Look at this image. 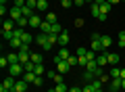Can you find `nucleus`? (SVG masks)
Here are the masks:
<instances>
[{"mask_svg":"<svg viewBox=\"0 0 125 92\" xmlns=\"http://www.w3.org/2000/svg\"><path fill=\"white\" fill-rule=\"evenodd\" d=\"M23 67H25V71H33V69H36V63H25V65H23Z\"/></svg>","mask_w":125,"mask_h":92,"instance_id":"obj_36","label":"nucleus"},{"mask_svg":"<svg viewBox=\"0 0 125 92\" xmlns=\"http://www.w3.org/2000/svg\"><path fill=\"white\" fill-rule=\"evenodd\" d=\"M121 79H125V67L121 69Z\"/></svg>","mask_w":125,"mask_h":92,"instance_id":"obj_47","label":"nucleus"},{"mask_svg":"<svg viewBox=\"0 0 125 92\" xmlns=\"http://www.w3.org/2000/svg\"><path fill=\"white\" fill-rule=\"evenodd\" d=\"M106 2H111V4H117V2H121V0H106Z\"/></svg>","mask_w":125,"mask_h":92,"instance_id":"obj_48","label":"nucleus"},{"mask_svg":"<svg viewBox=\"0 0 125 92\" xmlns=\"http://www.w3.org/2000/svg\"><path fill=\"white\" fill-rule=\"evenodd\" d=\"M42 61H44V59H42V54H40V53H31V63H36V65H40Z\"/></svg>","mask_w":125,"mask_h":92,"instance_id":"obj_26","label":"nucleus"},{"mask_svg":"<svg viewBox=\"0 0 125 92\" xmlns=\"http://www.w3.org/2000/svg\"><path fill=\"white\" fill-rule=\"evenodd\" d=\"M0 4H6V0H0Z\"/></svg>","mask_w":125,"mask_h":92,"instance_id":"obj_49","label":"nucleus"},{"mask_svg":"<svg viewBox=\"0 0 125 92\" xmlns=\"http://www.w3.org/2000/svg\"><path fill=\"white\" fill-rule=\"evenodd\" d=\"M46 21L52 23V25H54V23H58V21H56V15H54V13H46Z\"/></svg>","mask_w":125,"mask_h":92,"instance_id":"obj_30","label":"nucleus"},{"mask_svg":"<svg viewBox=\"0 0 125 92\" xmlns=\"http://www.w3.org/2000/svg\"><path fill=\"white\" fill-rule=\"evenodd\" d=\"M81 92H94V88H92V84H85V86L81 88Z\"/></svg>","mask_w":125,"mask_h":92,"instance_id":"obj_38","label":"nucleus"},{"mask_svg":"<svg viewBox=\"0 0 125 92\" xmlns=\"http://www.w3.org/2000/svg\"><path fill=\"white\" fill-rule=\"evenodd\" d=\"M21 79H25L27 84H33V86H42V84H44L42 75H36L33 71H25V73L21 75Z\"/></svg>","mask_w":125,"mask_h":92,"instance_id":"obj_1","label":"nucleus"},{"mask_svg":"<svg viewBox=\"0 0 125 92\" xmlns=\"http://www.w3.org/2000/svg\"><path fill=\"white\" fill-rule=\"evenodd\" d=\"M23 31H25L23 27H17V29H13V38H21V36H23Z\"/></svg>","mask_w":125,"mask_h":92,"instance_id":"obj_34","label":"nucleus"},{"mask_svg":"<svg viewBox=\"0 0 125 92\" xmlns=\"http://www.w3.org/2000/svg\"><path fill=\"white\" fill-rule=\"evenodd\" d=\"M54 44H58V36L56 34H48V46H46V50H50Z\"/></svg>","mask_w":125,"mask_h":92,"instance_id":"obj_13","label":"nucleus"},{"mask_svg":"<svg viewBox=\"0 0 125 92\" xmlns=\"http://www.w3.org/2000/svg\"><path fill=\"white\" fill-rule=\"evenodd\" d=\"M6 13H9V11H6V6H4V4H0V15H2V17H4Z\"/></svg>","mask_w":125,"mask_h":92,"instance_id":"obj_42","label":"nucleus"},{"mask_svg":"<svg viewBox=\"0 0 125 92\" xmlns=\"http://www.w3.org/2000/svg\"><path fill=\"white\" fill-rule=\"evenodd\" d=\"M61 4H62V9H69V6H71V4H73V0H62Z\"/></svg>","mask_w":125,"mask_h":92,"instance_id":"obj_39","label":"nucleus"},{"mask_svg":"<svg viewBox=\"0 0 125 92\" xmlns=\"http://www.w3.org/2000/svg\"><path fill=\"white\" fill-rule=\"evenodd\" d=\"M25 73V67H23V63H13V65H9V75H13V78H19V75Z\"/></svg>","mask_w":125,"mask_h":92,"instance_id":"obj_3","label":"nucleus"},{"mask_svg":"<svg viewBox=\"0 0 125 92\" xmlns=\"http://www.w3.org/2000/svg\"><path fill=\"white\" fill-rule=\"evenodd\" d=\"M15 2V6H25L27 4V0H13Z\"/></svg>","mask_w":125,"mask_h":92,"instance_id":"obj_41","label":"nucleus"},{"mask_svg":"<svg viewBox=\"0 0 125 92\" xmlns=\"http://www.w3.org/2000/svg\"><path fill=\"white\" fill-rule=\"evenodd\" d=\"M119 54L117 53H108V65H113V67H117V63H119Z\"/></svg>","mask_w":125,"mask_h":92,"instance_id":"obj_15","label":"nucleus"},{"mask_svg":"<svg viewBox=\"0 0 125 92\" xmlns=\"http://www.w3.org/2000/svg\"><path fill=\"white\" fill-rule=\"evenodd\" d=\"M36 11H42V13H46V11H48V0H38Z\"/></svg>","mask_w":125,"mask_h":92,"instance_id":"obj_17","label":"nucleus"},{"mask_svg":"<svg viewBox=\"0 0 125 92\" xmlns=\"http://www.w3.org/2000/svg\"><path fill=\"white\" fill-rule=\"evenodd\" d=\"M88 50H90V48H85V46H79V48L75 50V54H77V57H85V54H88Z\"/></svg>","mask_w":125,"mask_h":92,"instance_id":"obj_29","label":"nucleus"},{"mask_svg":"<svg viewBox=\"0 0 125 92\" xmlns=\"http://www.w3.org/2000/svg\"><path fill=\"white\" fill-rule=\"evenodd\" d=\"M9 44L13 46V48H23V42H21V38H13V40H9Z\"/></svg>","mask_w":125,"mask_h":92,"instance_id":"obj_24","label":"nucleus"},{"mask_svg":"<svg viewBox=\"0 0 125 92\" xmlns=\"http://www.w3.org/2000/svg\"><path fill=\"white\" fill-rule=\"evenodd\" d=\"M88 57H77V65H81V67H88Z\"/></svg>","mask_w":125,"mask_h":92,"instance_id":"obj_32","label":"nucleus"},{"mask_svg":"<svg viewBox=\"0 0 125 92\" xmlns=\"http://www.w3.org/2000/svg\"><path fill=\"white\" fill-rule=\"evenodd\" d=\"M42 25V19H40V15H33V17H29V27H40Z\"/></svg>","mask_w":125,"mask_h":92,"instance_id":"obj_11","label":"nucleus"},{"mask_svg":"<svg viewBox=\"0 0 125 92\" xmlns=\"http://www.w3.org/2000/svg\"><path fill=\"white\" fill-rule=\"evenodd\" d=\"M90 48L94 50V53H106L102 46V42H100V34H92V44H90Z\"/></svg>","mask_w":125,"mask_h":92,"instance_id":"obj_2","label":"nucleus"},{"mask_svg":"<svg viewBox=\"0 0 125 92\" xmlns=\"http://www.w3.org/2000/svg\"><path fill=\"white\" fill-rule=\"evenodd\" d=\"M83 79L90 84L92 79H96V73H94V71H90V69H85V71H83Z\"/></svg>","mask_w":125,"mask_h":92,"instance_id":"obj_25","label":"nucleus"},{"mask_svg":"<svg viewBox=\"0 0 125 92\" xmlns=\"http://www.w3.org/2000/svg\"><path fill=\"white\" fill-rule=\"evenodd\" d=\"M36 42L46 50V46H48V34H38V36H36Z\"/></svg>","mask_w":125,"mask_h":92,"instance_id":"obj_6","label":"nucleus"},{"mask_svg":"<svg viewBox=\"0 0 125 92\" xmlns=\"http://www.w3.org/2000/svg\"><path fill=\"white\" fill-rule=\"evenodd\" d=\"M121 90L125 92V79H121Z\"/></svg>","mask_w":125,"mask_h":92,"instance_id":"obj_45","label":"nucleus"},{"mask_svg":"<svg viewBox=\"0 0 125 92\" xmlns=\"http://www.w3.org/2000/svg\"><path fill=\"white\" fill-rule=\"evenodd\" d=\"M10 63H9V59L6 57H0V67H2V69H4V67H9Z\"/></svg>","mask_w":125,"mask_h":92,"instance_id":"obj_35","label":"nucleus"},{"mask_svg":"<svg viewBox=\"0 0 125 92\" xmlns=\"http://www.w3.org/2000/svg\"><path fill=\"white\" fill-rule=\"evenodd\" d=\"M73 4H75V6H83L85 0H73Z\"/></svg>","mask_w":125,"mask_h":92,"instance_id":"obj_43","label":"nucleus"},{"mask_svg":"<svg viewBox=\"0 0 125 92\" xmlns=\"http://www.w3.org/2000/svg\"><path fill=\"white\" fill-rule=\"evenodd\" d=\"M62 31H65V29H62L58 23H54V25H52V34H56V36H58V34H62Z\"/></svg>","mask_w":125,"mask_h":92,"instance_id":"obj_33","label":"nucleus"},{"mask_svg":"<svg viewBox=\"0 0 125 92\" xmlns=\"http://www.w3.org/2000/svg\"><path fill=\"white\" fill-rule=\"evenodd\" d=\"M58 2H62V0H58Z\"/></svg>","mask_w":125,"mask_h":92,"instance_id":"obj_53","label":"nucleus"},{"mask_svg":"<svg viewBox=\"0 0 125 92\" xmlns=\"http://www.w3.org/2000/svg\"><path fill=\"white\" fill-rule=\"evenodd\" d=\"M15 82H17V79H15L13 75H9V78L2 82V86H0V92H9V90H13V88H15Z\"/></svg>","mask_w":125,"mask_h":92,"instance_id":"obj_4","label":"nucleus"},{"mask_svg":"<svg viewBox=\"0 0 125 92\" xmlns=\"http://www.w3.org/2000/svg\"><path fill=\"white\" fill-rule=\"evenodd\" d=\"M33 11H36V9H31L29 4L21 6V13H23V17H27V19H29V17H33V15H36V13H33Z\"/></svg>","mask_w":125,"mask_h":92,"instance_id":"obj_10","label":"nucleus"},{"mask_svg":"<svg viewBox=\"0 0 125 92\" xmlns=\"http://www.w3.org/2000/svg\"><path fill=\"white\" fill-rule=\"evenodd\" d=\"M111 92H113V90H111Z\"/></svg>","mask_w":125,"mask_h":92,"instance_id":"obj_55","label":"nucleus"},{"mask_svg":"<svg viewBox=\"0 0 125 92\" xmlns=\"http://www.w3.org/2000/svg\"><path fill=\"white\" fill-rule=\"evenodd\" d=\"M54 67H56V71H58V73H67V71L71 69V65H69L67 61H61V63H56Z\"/></svg>","mask_w":125,"mask_h":92,"instance_id":"obj_7","label":"nucleus"},{"mask_svg":"<svg viewBox=\"0 0 125 92\" xmlns=\"http://www.w3.org/2000/svg\"><path fill=\"white\" fill-rule=\"evenodd\" d=\"M6 59H9L10 65H13V63H19V54L17 53H9V54H6Z\"/></svg>","mask_w":125,"mask_h":92,"instance_id":"obj_27","label":"nucleus"},{"mask_svg":"<svg viewBox=\"0 0 125 92\" xmlns=\"http://www.w3.org/2000/svg\"><path fill=\"white\" fill-rule=\"evenodd\" d=\"M119 46H125V31H119Z\"/></svg>","mask_w":125,"mask_h":92,"instance_id":"obj_37","label":"nucleus"},{"mask_svg":"<svg viewBox=\"0 0 125 92\" xmlns=\"http://www.w3.org/2000/svg\"><path fill=\"white\" fill-rule=\"evenodd\" d=\"M113 78H121V69L119 67H111V79Z\"/></svg>","mask_w":125,"mask_h":92,"instance_id":"obj_31","label":"nucleus"},{"mask_svg":"<svg viewBox=\"0 0 125 92\" xmlns=\"http://www.w3.org/2000/svg\"><path fill=\"white\" fill-rule=\"evenodd\" d=\"M58 57H61L62 61H67V59L71 57V53H69V48H67V46H62V48L58 50Z\"/></svg>","mask_w":125,"mask_h":92,"instance_id":"obj_21","label":"nucleus"},{"mask_svg":"<svg viewBox=\"0 0 125 92\" xmlns=\"http://www.w3.org/2000/svg\"><path fill=\"white\" fill-rule=\"evenodd\" d=\"M13 25H15V21L13 19H4V21H2V31H13Z\"/></svg>","mask_w":125,"mask_h":92,"instance_id":"obj_12","label":"nucleus"},{"mask_svg":"<svg viewBox=\"0 0 125 92\" xmlns=\"http://www.w3.org/2000/svg\"><path fill=\"white\" fill-rule=\"evenodd\" d=\"M52 92H69V88H67V84H65V82H61V84H54Z\"/></svg>","mask_w":125,"mask_h":92,"instance_id":"obj_20","label":"nucleus"},{"mask_svg":"<svg viewBox=\"0 0 125 92\" xmlns=\"http://www.w3.org/2000/svg\"><path fill=\"white\" fill-rule=\"evenodd\" d=\"M67 63H69L71 67H73V65H77V57H69V59H67Z\"/></svg>","mask_w":125,"mask_h":92,"instance_id":"obj_40","label":"nucleus"},{"mask_svg":"<svg viewBox=\"0 0 125 92\" xmlns=\"http://www.w3.org/2000/svg\"><path fill=\"white\" fill-rule=\"evenodd\" d=\"M94 92H102V88H100V90H94Z\"/></svg>","mask_w":125,"mask_h":92,"instance_id":"obj_51","label":"nucleus"},{"mask_svg":"<svg viewBox=\"0 0 125 92\" xmlns=\"http://www.w3.org/2000/svg\"><path fill=\"white\" fill-rule=\"evenodd\" d=\"M58 44H61V46H67V44H69V34H67V31L58 34Z\"/></svg>","mask_w":125,"mask_h":92,"instance_id":"obj_16","label":"nucleus"},{"mask_svg":"<svg viewBox=\"0 0 125 92\" xmlns=\"http://www.w3.org/2000/svg\"><path fill=\"white\" fill-rule=\"evenodd\" d=\"M50 92H52V90H50Z\"/></svg>","mask_w":125,"mask_h":92,"instance_id":"obj_54","label":"nucleus"},{"mask_svg":"<svg viewBox=\"0 0 125 92\" xmlns=\"http://www.w3.org/2000/svg\"><path fill=\"white\" fill-rule=\"evenodd\" d=\"M33 73H36V75H46V69H44V65H42V63H40V65H36Z\"/></svg>","mask_w":125,"mask_h":92,"instance_id":"obj_28","label":"nucleus"},{"mask_svg":"<svg viewBox=\"0 0 125 92\" xmlns=\"http://www.w3.org/2000/svg\"><path fill=\"white\" fill-rule=\"evenodd\" d=\"M69 92H81V88H71Z\"/></svg>","mask_w":125,"mask_h":92,"instance_id":"obj_46","label":"nucleus"},{"mask_svg":"<svg viewBox=\"0 0 125 92\" xmlns=\"http://www.w3.org/2000/svg\"><path fill=\"white\" fill-rule=\"evenodd\" d=\"M111 90L113 92H119L121 90V78H113L111 79Z\"/></svg>","mask_w":125,"mask_h":92,"instance_id":"obj_14","label":"nucleus"},{"mask_svg":"<svg viewBox=\"0 0 125 92\" xmlns=\"http://www.w3.org/2000/svg\"><path fill=\"white\" fill-rule=\"evenodd\" d=\"M90 13H92L94 17L98 19V15H100V4H96V2H92V4H90Z\"/></svg>","mask_w":125,"mask_h":92,"instance_id":"obj_22","label":"nucleus"},{"mask_svg":"<svg viewBox=\"0 0 125 92\" xmlns=\"http://www.w3.org/2000/svg\"><path fill=\"white\" fill-rule=\"evenodd\" d=\"M100 42H102L104 50H106L108 46H111V44H113V38H111V36H100Z\"/></svg>","mask_w":125,"mask_h":92,"instance_id":"obj_23","label":"nucleus"},{"mask_svg":"<svg viewBox=\"0 0 125 92\" xmlns=\"http://www.w3.org/2000/svg\"><path fill=\"white\" fill-rule=\"evenodd\" d=\"M40 29H42V34H52V23H48V21H42Z\"/></svg>","mask_w":125,"mask_h":92,"instance_id":"obj_18","label":"nucleus"},{"mask_svg":"<svg viewBox=\"0 0 125 92\" xmlns=\"http://www.w3.org/2000/svg\"><path fill=\"white\" fill-rule=\"evenodd\" d=\"M9 15H10V19H13L15 23H17V21H21V19H23V13H21V6H13V9L9 11Z\"/></svg>","mask_w":125,"mask_h":92,"instance_id":"obj_5","label":"nucleus"},{"mask_svg":"<svg viewBox=\"0 0 125 92\" xmlns=\"http://www.w3.org/2000/svg\"><path fill=\"white\" fill-rule=\"evenodd\" d=\"M96 63H98L100 67H104V65H108V53H100L98 57H96Z\"/></svg>","mask_w":125,"mask_h":92,"instance_id":"obj_8","label":"nucleus"},{"mask_svg":"<svg viewBox=\"0 0 125 92\" xmlns=\"http://www.w3.org/2000/svg\"><path fill=\"white\" fill-rule=\"evenodd\" d=\"M21 42H23V44H27V46H29V44L33 42V36H31L29 31H23V36H21Z\"/></svg>","mask_w":125,"mask_h":92,"instance_id":"obj_19","label":"nucleus"},{"mask_svg":"<svg viewBox=\"0 0 125 92\" xmlns=\"http://www.w3.org/2000/svg\"><path fill=\"white\" fill-rule=\"evenodd\" d=\"M83 25V19H75V27H81Z\"/></svg>","mask_w":125,"mask_h":92,"instance_id":"obj_44","label":"nucleus"},{"mask_svg":"<svg viewBox=\"0 0 125 92\" xmlns=\"http://www.w3.org/2000/svg\"><path fill=\"white\" fill-rule=\"evenodd\" d=\"M121 2H125V0H121Z\"/></svg>","mask_w":125,"mask_h":92,"instance_id":"obj_52","label":"nucleus"},{"mask_svg":"<svg viewBox=\"0 0 125 92\" xmlns=\"http://www.w3.org/2000/svg\"><path fill=\"white\" fill-rule=\"evenodd\" d=\"M85 2H90V4H92V2H94V0H85Z\"/></svg>","mask_w":125,"mask_h":92,"instance_id":"obj_50","label":"nucleus"},{"mask_svg":"<svg viewBox=\"0 0 125 92\" xmlns=\"http://www.w3.org/2000/svg\"><path fill=\"white\" fill-rule=\"evenodd\" d=\"M27 86H29V84H27L25 79H17V82H15V90H17V92H25Z\"/></svg>","mask_w":125,"mask_h":92,"instance_id":"obj_9","label":"nucleus"}]
</instances>
